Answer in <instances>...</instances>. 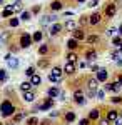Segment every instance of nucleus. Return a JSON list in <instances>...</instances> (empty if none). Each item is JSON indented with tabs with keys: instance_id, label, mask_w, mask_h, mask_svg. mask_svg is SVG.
<instances>
[{
	"instance_id": "1",
	"label": "nucleus",
	"mask_w": 122,
	"mask_h": 125,
	"mask_svg": "<svg viewBox=\"0 0 122 125\" xmlns=\"http://www.w3.org/2000/svg\"><path fill=\"white\" fill-rule=\"evenodd\" d=\"M0 114H2L3 118L12 117L15 114V105L12 104V100H3V102H2V105H0Z\"/></svg>"
},
{
	"instance_id": "2",
	"label": "nucleus",
	"mask_w": 122,
	"mask_h": 125,
	"mask_svg": "<svg viewBox=\"0 0 122 125\" xmlns=\"http://www.w3.org/2000/svg\"><path fill=\"white\" fill-rule=\"evenodd\" d=\"M104 13H105V17H107V19H112L114 15L117 13V5H115L114 2L107 3V5H105V10H104Z\"/></svg>"
},
{
	"instance_id": "3",
	"label": "nucleus",
	"mask_w": 122,
	"mask_h": 125,
	"mask_svg": "<svg viewBox=\"0 0 122 125\" xmlns=\"http://www.w3.org/2000/svg\"><path fill=\"white\" fill-rule=\"evenodd\" d=\"M32 42H34L32 35H28V33H22L20 35V47L22 48H28L32 45Z\"/></svg>"
},
{
	"instance_id": "4",
	"label": "nucleus",
	"mask_w": 122,
	"mask_h": 125,
	"mask_svg": "<svg viewBox=\"0 0 122 125\" xmlns=\"http://www.w3.org/2000/svg\"><path fill=\"white\" fill-rule=\"evenodd\" d=\"M100 22H102V13L100 12H94L89 17V25H99Z\"/></svg>"
},
{
	"instance_id": "5",
	"label": "nucleus",
	"mask_w": 122,
	"mask_h": 125,
	"mask_svg": "<svg viewBox=\"0 0 122 125\" xmlns=\"http://www.w3.org/2000/svg\"><path fill=\"white\" fill-rule=\"evenodd\" d=\"M74 102L79 104V105H84L85 104V95H84L82 90H75L74 92Z\"/></svg>"
},
{
	"instance_id": "6",
	"label": "nucleus",
	"mask_w": 122,
	"mask_h": 125,
	"mask_svg": "<svg viewBox=\"0 0 122 125\" xmlns=\"http://www.w3.org/2000/svg\"><path fill=\"white\" fill-rule=\"evenodd\" d=\"M95 78H97L99 82H105V80L109 78V72H107L105 68H99V72L95 73Z\"/></svg>"
},
{
	"instance_id": "7",
	"label": "nucleus",
	"mask_w": 122,
	"mask_h": 125,
	"mask_svg": "<svg viewBox=\"0 0 122 125\" xmlns=\"http://www.w3.org/2000/svg\"><path fill=\"white\" fill-rule=\"evenodd\" d=\"M105 118H107V120H109V122H115V120H117V118H121V114H119V112H117V110H109V112H107V115H105Z\"/></svg>"
},
{
	"instance_id": "8",
	"label": "nucleus",
	"mask_w": 122,
	"mask_h": 125,
	"mask_svg": "<svg viewBox=\"0 0 122 125\" xmlns=\"http://www.w3.org/2000/svg\"><path fill=\"white\" fill-rule=\"evenodd\" d=\"M5 60H7V65H9L10 68H17V67H19V60H17L15 57H12L10 53L5 57Z\"/></svg>"
},
{
	"instance_id": "9",
	"label": "nucleus",
	"mask_w": 122,
	"mask_h": 125,
	"mask_svg": "<svg viewBox=\"0 0 122 125\" xmlns=\"http://www.w3.org/2000/svg\"><path fill=\"white\" fill-rule=\"evenodd\" d=\"M72 39H75V40H84L85 39V33H84V30L82 29H75L74 32H72Z\"/></svg>"
},
{
	"instance_id": "10",
	"label": "nucleus",
	"mask_w": 122,
	"mask_h": 125,
	"mask_svg": "<svg viewBox=\"0 0 122 125\" xmlns=\"http://www.w3.org/2000/svg\"><path fill=\"white\" fill-rule=\"evenodd\" d=\"M62 29H64V25L55 22V23H52V25H50V32H49V33H50V35H57V33H59Z\"/></svg>"
},
{
	"instance_id": "11",
	"label": "nucleus",
	"mask_w": 122,
	"mask_h": 125,
	"mask_svg": "<svg viewBox=\"0 0 122 125\" xmlns=\"http://www.w3.org/2000/svg\"><path fill=\"white\" fill-rule=\"evenodd\" d=\"M64 9V3L60 2V0H54L52 3H50V10L52 12H59V10H62Z\"/></svg>"
},
{
	"instance_id": "12",
	"label": "nucleus",
	"mask_w": 122,
	"mask_h": 125,
	"mask_svg": "<svg viewBox=\"0 0 122 125\" xmlns=\"http://www.w3.org/2000/svg\"><path fill=\"white\" fill-rule=\"evenodd\" d=\"M64 29H65V30H70V32H74V30L79 29V27H77V22H75V20H67L65 23H64Z\"/></svg>"
},
{
	"instance_id": "13",
	"label": "nucleus",
	"mask_w": 122,
	"mask_h": 125,
	"mask_svg": "<svg viewBox=\"0 0 122 125\" xmlns=\"http://www.w3.org/2000/svg\"><path fill=\"white\" fill-rule=\"evenodd\" d=\"M52 105H54V100H52V98L49 97L47 100H45V102H44L42 105L38 107V110H49V108H52Z\"/></svg>"
},
{
	"instance_id": "14",
	"label": "nucleus",
	"mask_w": 122,
	"mask_h": 125,
	"mask_svg": "<svg viewBox=\"0 0 122 125\" xmlns=\"http://www.w3.org/2000/svg\"><path fill=\"white\" fill-rule=\"evenodd\" d=\"M99 117H100V110H99V108H92V110L89 112V117H87V118H90V120H99Z\"/></svg>"
},
{
	"instance_id": "15",
	"label": "nucleus",
	"mask_w": 122,
	"mask_h": 125,
	"mask_svg": "<svg viewBox=\"0 0 122 125\" xmlns=\"http://www.w3.org/2000/svg\"><path fill=\"white\" fill-rule=\"evenodd\" d=\"M64 72H65L67 75H72L75 72V63H70V62H67L65 67H64Z\"/></svg>"
},
{
	"instance_id": "16",
	"label": "nucleus",
	"mask_w": 122,
	"mask_h": 125,
	"mask_svg": "<svg viewBox=\"0 0 122 125\" xmlns=\"http://www.w3.org/2000/svg\"><path fill=\"white\" fill-rule=\"evenodd\" d=\"M15 10H13V7L12 5H5V9H3V12H2V17H12V13H13Z\"/></svg>"
},
{
	"instance_id": "17",
	"label": "nucleus",
	"mask_w": 122,
	"mask_h": 125,
	"mask_svg": "<svg viewBox=\"0 0 122 125\" xmlns=\"http://www.w3.org/2000/svg\"><path fill=\"white\" fill-rule=\"evenodd\" d=\"M47 95L50 97V98H54V97H59V95H60V90H59L57 87H50V88L47 90Z\"/></svg>"
},
{
	"instance_id": "18",
	"label": "nucleus",
	"mask_w": 122,
	"mask_h": 125,
	"mask_svg": "<svg viewBox=\"0 0 122 125\" xmlns=\"http://www.w3.org/2000/svg\"><path fill=\"white\" fill-rule=\"evenodd\" d=\"M85 58H87L89 62H94L95 58H97V52H95V50H87V52H85Z\"/></svg>"
},
{
	"instance_id": "19",
	"label": "nucleus",
	"mask_w": 122,
	"mask_h": 125,
	"mask_svg": "<svg viewBox=\"0 0 122 125\" xmlns=\"http://www.w3.org/2000/svg\"><path fill=\"white\" fill-rule=\"evenodd\" d=\"M77 47H79V40H75V39L67 40V48H69V50H75Z\"/></svg>"
},
{
	"instance_id": "20",
	"label": "nucleus",
	"mask_w": 122,
	"mask_h": 125,
	"mask_svg": "<svg viewBox=\"0 0 122 125\" xmlns=\"http://www.w3.org/2000/svg\"><path fill=\"white\" fill-rule=\"evenodd\" d=\"M65 58H67V62H70V63H75V62L79 60V55H77L75 52H69Z\"/></svg>"
},
{
	"instance_id": "21",
	"label": "nucleus",
	"mask_w": 122,
	"mask_h": 125,
	"mask_svg": "<svg viewBox=\"0 0 122 125\" xmlns=\"http://www.w3.org/2000/svg\"><path fill=\"white\" fill-rule=\"evenodd\" d=\"M24 100H25V102H34V100H35V94L30 92V90H28V92H24Z\"/></svg>"
},
{
	"instance_id": "22",
	"label": "nucleus",
	"mask_w": 122,
	"mask_h": 125,
	"mask_svg": "<svg viewBox=\"0 0 122 125\" xmlns=\"http://www.w3.org/2000/svg\"><path fill=\"white\" fill-rule=\"evenodd\" d=\"M52 75H55V77H59V78H62V75H64V70L60 67H52V72H50Z\"/></svg>"
},
{
	"instance_id": "23",
	"label": "nucleus",
	"mask_w": 122,
	"mask_h": 125,
	"mask_svg": "<svg viewBox=\"0 0 122 125\" xmlns=\"http://www.w3.org/2000/svg\"><path fill=\"white\" fill-rule=\"evenodd\" d=\"M55 15H45V17H44V19H42V23H44V25H47V23H52V22H54V23H55Z\"/></svg>"
},
{
	"instance_id": "24",
	"label": "nucleus",
	"mask_w": 122,
	"mask_h": 125,
	"mask_svg": "<svg viewBox=\"0 0 122 125\" xmlns=\"http://www.w3.org/2000/svg\"><path fill=\"white\" fill-rule=\"evenodd\" d=\"M30 17H32V12H28V10H22V13H20V20L27 22V20H30Z\"/></svg>"
},
{
	"instance_id": "25",
	"label": "nucleus",
	"mask_w": 122,
	"mask_h": 125,
	"mask_svg": "<svg viewBox=\"0 0 122 125\" xmlns=\"http://www.w3.org/2000/svg\"><path fill=\"white\" fill-rule=\"evenodd\" d=\"M40 82H42V78H40L38 73H35V75L30 77V83H32V85H40Z\"/></svg>"
},
{
	"instance_id": "26",
	"label": "nucleus",
	"mask_w": 122,
	"mask_h": 125,
	"mask_svg": "<svg viewBox=\"0 0 122 125\" xmlns=\"http://www.w3.org/2000/svg\"><path fill=\"white\" fill-rule=\"evenodd\" d=\"M64 118H65V122L70 124V122H74V120H75V114H74V112H65Z\"/></svg>"
},
{
	"instance_id": "27",
	"label": "nucleus",
	"mask_w": 122,
	"mask_h": 125,
	"mask_svg": "<svg viewBox=\"0 0 122 125\" xmlns=\"http://www.w3.org/2000/svg\"><path fill=\"white\" fill-rule=\"evenodd\" d=\"M30 87H32L30 82H22V83H20V90H22V92H28Z\"/></svg>"
},
{
	"instance_id": "28",
	"label": "nucleus",
	"mask_w": 122,
	"mask_h": 125,
	"mask_svg": "<svg viewBox=\"0 0 122 125\" xmlns=\"http://www.w3.org/2000/svg\"><path fill=\"white\" fill-rule=\"evenodd\" d=\"M85 40H87V43H90V45H92V43H95V42L99 40V37H97V35H87Z\"/></svg>"
},
{
	"instance_id": "29",
	"label": "nucleus",
	"mask_w": 122,
	"mask_h": 125,
	"mask_svg": "<svg viewBox=\"0 0 122 125\" xmlns=\"http://www.w3.org/2000/svg\"><path fill=\"white\" fill-rule=\"evenodd\" d=\"M121 55H122V50H121V48H119V50H114L112 53H110V57H112L114 60H119V58H121Z\"/></svg>"
},
{
	"instance_id": "30",
	"label": "nucleus",
	"mask_w": 122,
	"mask_h": 125,
	"mask_svg": "<svg viewBox=\"0 0 122 125\" xmlns=\"http://www.w3.org/2000/svg\"><path fill=\"white\" fill-rule=\"evenodd\" d=\"M121 88H122V85L119 83V82H112V92L119 94V92H121Z\"/></svg>"
},
{
	"instance_id": "31",
	"label": "nucleus",
	"mask_w": 122,
	"mask_h": 125,
	"mask_svg": "<svg viewBox=\"0 0 122 125\" xmlns=\"http://www.w3.org/2000/svg\"><path fill=\"white\" fill-rule=\"evenodd\" d=\"M49 52V45H40L38 47V55H45Z\"/></svg>"
},
{
	"instance_id": "32",
	"label": "nucleus",
	"mask_w": 122,
	"mask_h": 125,
	"mask_svg": "<svg viewBox=\"0 0 122 125\" xmlns=\"http://www.w3.org/2000/svg\"><path fill=\"white\" fill-rule=\"evenodd\" d=\"M42 37H44V35H42V32H35V33H34V35H32V39H34V42H40V40H42Z\"/></svg>"
},
{
	"instance_id": "33",
	"label": "nucleus",
	"mask_w": 122,
	"mask_h": 125,
	"mask_svg": "<svg viewBox=\"0 0 122 125\" xmlns=\"http://www.w3.org/2000/svg\"><path fill=\"white\" fill-rule=\"evenodd\" d=\"M112 43L115 45V47H121V45H122V37H121V35H119V37H114Z\"/></svg>"
},
{
	"instance_id": "34",
	"label": "nucleus",
	"mask_w": 122,
	"mask_h": 125,
	"mask_svg": "<svg viewBox=\"0 0 122 125\" xmlns=\"http://www.w3.org/2000/svg\"><path fill=\"white\" fill-rule=\"evenodd\" d=\"M19 23H20V20H19V19H10V22H9V25L12 27V29L19 27Z\"/></svg>"
},
{
	"instance_id": "35",
	"label": "nucleus",
	"mask_w": 122,
	"mask_h": 125,
	"mask_svg": "<svg viewBox=\"0 0 122 125\" xmlns=\"http://www.w3.org/2000/svg\"><path fill=\"white\" fill-rule=\"evenodd\" d=\"M27 125H38V118L37 117H30L27 120Z\"/></svg>"
},
{
	"instance_id": "36",
	"label": "nucleus",
	"mask_w": 122,
	"mask_h": 125,
	"mask_svg": "<svg viewBox=\"0 0 122 125\" xmlns=\"http://www.w3.org/2000/svg\"><path fill=\"white\" fill-rule=\"evenodd\" d=\"M25 75H27V77H32V75H35V67H28L27 70H25Z\"/></svg>"
},
{
	"instance_id": "37",
	"label": "nucleus",
	"mask_w": 122,
	"mask_h": 125,
	"mask_svg": "<svg viewBox=\"0 0 122 125\" xmlns=\"http://www.w3.org/2000/svg\"><path fill=\"white\" fill-rule=\"evenodd\" d=\"M49 80H50L52 83H59L62 78H59V77H55V75H52V73H49Z\"/></svg>"
},
{
	"instance_id": "38",
	"label": "nucleus",
	"mask_w": 122,
	"mask_h": 125,
	"mask_svg": "<svg viewBox=\"0 0 122 125\" xmlns=\"http://www.w3.org/2000/svg\"><path fill=\"white\" fill-rule=\"evenodd\" d=\"M12 5H13V10H22V0H17V2H13Z\"/></svg>"
},
{
	"instance_id": "39",
	"label": "nucleus",
	"mask_w": 122,
	"mask_h": 125,
	"mask_svg": "<svg viewBox=\"0 0 122 125\" xmlns=\"http://www.w3.org/2000/svg\"><path fill=\"white\" fill-rule=\"evenodd\" d=\"M7 80V72L3 68H0V82H5Z\"/></svg>"
},
{
	"instance_id": "40",
	"label": "nucleus",
	"mask_w": 122,
	"mask_h": 125,
	"mask_svg": "<svg viewBox=\"0 0 122 125\" xmlns=\"http://www.w3.org/2000/svg\"><path fill=\"white\" fill-rule=\"evenodd\" d=\"M110 102H112V104H122V97L121 95H115L114 98H110Z\"/></svg>"
},
{
	"instance_id": "41",
	"label": "nucleus",
	"mask_w": 122,
	"mask_h": 125,
	"mask_svg": "<svg viewBox=\"0 0 122 125\" xmlns=\"http://www.w3.org/2000/svg\"><path fill=\"white\" fill-rule=\"evenodd\" d=\"M24 117H25V114H15V115H13V120H15V122H19V120H22Z\"/></svg>"
},
{
	"instance_id": "42",
	"label": "nucleus",
	"mask_w": 122,
	"mask_h": 125,
	"mask_svg": "<svg viewBox=\"0 0 122 125\" xmlns=\"http://www.w3.org/2000/svg\"><path fill=\"white\" fill-rule=\"evenodd\" d=\"M97 5H99V0H90V2H89V7H90V9H94Z\"/></svg>"
},
{
	"instance_id": "43",
	"label": "nucleus",
	"mask_w": 122,
	"mask_h": 125,
	"mask_svg": "<svg viewBox=\"0 0 122 125\" xmlns=\"http://www.w3.org/2000/svg\"><path fill=\"white\" fill-rule=\"evenodd\" d=\"M38 12H40V5H35V7L32 9V15H37Z\"/></svg>"
},
{
	"instance_id": "44",
	"label": "nucleus",
	"mask_w": 122,
	"mask_h": 125,
	"mask_svg": "<svg viewBox=\"0 0 122 125\" xmlns=\"http://www.w3.org/2000/svg\"><path fill=\"white\" fill-rule=\"evenodd\" d=\"M89 124H90V118H82L79 122V125H89Z\"/></svg>"
},
{
	"instance_id": "45",
	"label": "nucleus",
	"mask_w": 122,
	"mask_h": 125,
	"mask_svg": "<svg viewBox=\"0 0 122 125\" xmlns=\"http://www.w3.org/2000/svg\"><path fill=\"white\" fill-rule=\"evenodd\" d=\"M99 125H110V122H109L107 118H100V120H99Z\"/></svg>"
},
{
	"instance_id": "46",
	"label": "nucleus",
	"mask_w": 122,
	"mask_h": 125,
	"mask_svg": "<svg viewBox=\"0 0 122 125\" xmlns=\"http://www.w3.org/2000/svg\"><path fill=\"white\" fill-rule=\"evenodd\" d=\"M97 97H99V98L102 100L104 97H105V92H104V90H97Z\"/></svg>"
},
{
	"instance_id": "47",
	"label": "nucleus",
	"mask_w": 122,
	"mask_h": 125,
	"mask_svg": "<svg viewBox=\"0 0 122 125\" xmlns=\"http://www.w3.org/2000/svg\"><path fill=\"white\" fill-rule=\"evenodd\" d=\"M115 32H117V29H114V27H112V29H109V30H107L105 33H107V35H114Z\"/></svg>"
},
{
	"instance_id": "48",
	"label": "nucleus",
	"mask_w": 122,
	"mask_h": 125,
	"mask_svg": "<svg viewBox=\"0 0 122 125\" xmlns=\"http://www.w3.org/2000/svg\"><path fill=\"white\" fill-rule=\"evenodd\" d=\"M47 60H40V62H38V67H47Z\"/></svg>"
},
{
	"instance_id": "49",
	"label": "nucleus",
	"mask_w": 122,
	"mask_h": 125,
	"mask_svg": "<svg viewBox=\"0 0 122 125\" xmlns=\"http://www.w3.org/2000/svg\"><path fill=\"white\" fill-rule=\"evenodd\" d=\"M114 125H122V118H117V120L114 122Z\"/></svg>"
},
{
	"instance_id": "50",
	"label": "nucleus",
	"mask_w": 122,
	"mask_h": 125,
	"mask_svg": "<svg viewBox=\"0 0 122 125\" xmlns=\"http://www.w3.org/2000/svg\"><path fill=\"white\" fill-rule=\"evenodd\" d=\"M85 65H87V62H79V67H80V68H84Z\"/></svg>"
},
{
	"instance_id": "51",
	"label": "nucleus",
	"mask_w": 122,
	"mask_h": 125,
	"mask_svg": "<svg viewBox=\"0 0 122 125\" xmlns=\"http://www.w3.org/2000/svg\"><path fill=\"white\" fill-rule=\"evenodd\" d=\"M117 82H119V83L122 85V75H119V77H117Z\"/></svg>"
},
{
	"instance_id": "52",
	"label": "nucleus",
	"mask_w": 122,
	"mask_h": 125,
	"mask_svg": "<svg viewBox=\"0 0 122 125\" xmlns=\"http://www.w3.org/2000/svg\"><path fill=\"white\" fill-rule=\"evenodd\" d=\"M117 65H119V67H122V58H119V60H117Z\"/></svg>"
},
{
	"instance_id": "53",
	"label": "nucleus",
	"mask_w": 122,
	"mask_h": 125,
	"mask_svg": "<svg viewBox=\"0 0 122 125\" xmlns=\"http://www.w3.org/2000/svg\"><path fill=\"white\" fill-rule=\"evenodd\" d=\"M119 30H121V37H122V25H121V29H119Z\"/></svg>"
},
{
	"instance_id": "54",
	"label": "nucleus",
	"mask_w": 122,
	"mask_h": 125,
	"mask_svg": "<svg viewBox=\"0 0 122 125\" xmlns=\"http://www.w3.org/2000/svg\"><path fill=\"white\" fill-rule=\"evenodd\" d=\"M0 3H5V0H0Z\"/></svg>"
},
{
	"instance_id": "55",
	"label": "nucleus",
	"mask_w": 122,
	"mask_h": 125,
	"mask_svg": "<svg viewBox=\"0 0 122 125\" xmlns=\"http://www.w3.org/2000/svg\"><path fill=\"white\" fill-rule=\"evenodd\" d=\"M77 2H80V3H82V2H85V0H77Z\"/></svg>"
},
{
	"instance_id": "56",
	"label": "nucleus",
	"mask_w": 122,
	"mask_h": 125,
	"mask_svg": "<svg viewBox=\"0 0 122 125\" xmlns=\"http://www.w3.org/2000/svg\"><path fill=\"white\" fill-rule=\"evenodd\" d=\"M121 118H122V112H121Z\"/></svg>"
},
{
	"instance_id": "57",
	"label": "nucleus",
	"mask_w": 122,
	"mask_h": 125,
	"mask_svg": "<svg viewBox=\"0 0 122 125\" xmlns=\"http://www.w3.org/2000/svg\"><path fill=\"white\" fill-rule=\"evenodd\" d=\"M119 48H121V50H122V45H121V47H119Z\"/></svg>"
}]
</instances>
